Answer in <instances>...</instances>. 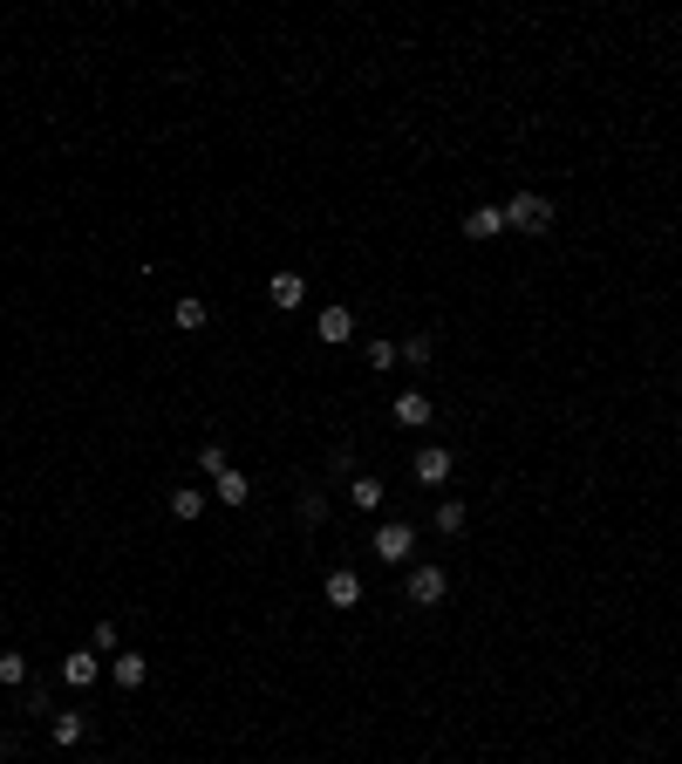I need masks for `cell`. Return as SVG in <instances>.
I'll return each instance as SVG.
<instances>
[{
	"mask_svg": "<svg viewBox=\"0 0 682 764\" xmlns=\"http://www.w3.org/2000/svg\"><path fill=\"white\" fill-rule=\"evenodd\" d=\"M553 219H560V212H553L546 191H519V198H505V226H512V232H532V239H539V232H553Z\"/></svg>",
	"mask_w": 682,
	"mask_h": 764,
	"instance_id": "obj_1",
	"label": "cell"
},
{
	"mask_svg": "<svg viewBox=\"0 0 682 764\" xmlns=\"http://www.w3.org/2000/svg\"><path fill=\"white\" fill-rule=\"evenodd\" d=\"M266 301L280 307V314H294V307L307 301V280L301 273H273V280H266Z\"/></svg>",
	"mask_w": 682,
	"mask_h": 764,
	"instance_id": "obj_5",
	"label": "cell"
},
{
	"mask_svg": "<svg viewBox=\"0 0 682 764\" xmlns=\"http://www.w3.org/2000/svg\"><path fill=\"white\" fill-rule=\"evenodd\" d=\"M464 519H471V512H464L457 498H444V505H437V533H444V539H457V533H464Z\"/></svg>",
	"mask_w": 682,
	"mask_h": 764,
	"instance_id": "obj_15",
	"label": "cell"
},
{
	"mask_svg": "<svg viewBox=\"0 0 682 764\" xmlns=\"http://www.w3.org/2000/svg\"><path fill=\"white\" fill-rule=\"evenodd\" d=\"M369 369H396V342H369Z\"/></svg>",
	"mask_w": 682,
	"mask_h": 764,
	"instance_id": "obj_21",
	"label": "cell"
},
{
	"mask_svg": "<svg viewBox=\"0 0 682 764\" xmlns=\"http://www.w3.org/2000/svg\"><path fill=\"white\" fill-rule=\"evenodd\" d=\"M348 505H355V512H376V505H382V478L355 471V478H348Z\"/></svg>",
	"mask_w": 682,
	"mask_h": 764,
	"instance_id": "obj_14",
	"label": "cell"
},
{
	"mask_svg": "<svg viewBox=\"0 0 682 764\" xmlns=\"http://www.w3.org/2000/svg\"><path fill=\"white\" fill-rule=\"evenodd\" d=\"M444 594H451V573L444 567H410V580H403V601L410 608H437Z\"/></svg>",
	"mask_w": 682,
	"mask_h": 764,
	"instance_id": "obj_3",
	"label": "cell"
},
{
	"mask_svg": "<svg viewBox=\"0 0 682 764\" xmlns=\"http://www.w3.org/2000/svg\"><path fill=\"white\" fill-rule=\"evenodd\" d=\"M369 553H376L382 567H410V553H417V526H376V539H369Z\"/></svg>",
	"mask_w": 682,
	"mask_h": 764,
	"instance_id": "obj_2",
	"label": "cell"
},
{
	"mask_svg": "<svg viewBox=\"0 0 682 764\" xmlns=\"http://www.w3.org/2000/svg\"><path fill=\"white\" fill-rule=\"evenodd\" d=\"M48 737H55L62 751H76L82 737H89V717H82V710H55V717H48Z\"/></svg>",
	"mask_w": 682,
	"mask_h": 764,
	"instance_id": "obj_7",
	"label": "cell"
},
{
	"mask_svg": "<svg viewBox=\"0 0 682 764\" xmlns=\"http://www.w3.org/2000/svg\"><path fill=\"white\" fill-rule=\"evenodd\" d=\"M321 594H328V608H341V614L362 608V573H355V567H335L328 580H321Z\"/></svg>",
	"mask_w": 682,
	"mask_h": 764,
	"instance_id": "obj_4",
	"label": "cell"
},
{
	"mask_svg": "<svg viewBox=\"0 0 682 764\" xmlns=\"http://www.w3.org/2000/svg\"><path fill=\"white\" fill-rule=\"evenodd\" d=\"M96 676H103V662H96L89 649L62 655V683H69V689H96Z\"/></svg>",
	"mask_w": 682,
	"mask_h": 764,
	"instance_id": "obj_8",
	"label": "cell"
},
{
	"mask_svg": "<svg viewBox=\"0 0 682 764\" xmlns=\"http://www.w3.org/2000/svg\"><path fill=\"white\" fill-rule=\"evenodd\" d=\"M314 335H321L328 348H341L348 335H355V314H348V307H321V321H314Z\"/></svg>",
	"mask_w": 682,
	"mask_h": 764,
	"instance_id": "obj_9",
	"label": "cell"
},
{
	"mask_svg": "<svg viewBox=\"0 0 682 764\" xmlns=\"http://www.w3.org/2000/svg\"><path fill=\"white\" fill-rule=\"evenodd\" d=\"M451 478V451L444 444H423L417 451V485H444Z\"/></svg>",
	"mask_w": 682,
	"mask_h": 764,
	"instance_id": "obj_10",
	"label": "cell"
},
{
	"mask_svg": "<svg viewBox=\"0 0 682 764\" xmlns=\"http://www.w3.org/2000/svg\"><path fill=\"white\" fill-rule=\"evenodd\" d=\"M21 710H28V717H55V710H48V689H41V683H28V696H21Z\"/></svg>",
	"mask_w": 682,
	"mask_h": 764,
	"instance_id": "obj_19",
	"label": "cell"
},
{
	"mask_svg": "<svg viewBox=\"0 0 682 764\" xmlns=\"http://www.w3.org/2000/svg\"><path fill=\"white\" fill-rule=\"evenodd\" d=\"M430 417H437V403H430L423 389H403V396H396V423H403V430H423Z\"/></svg>",
	"mask_w": 682,
	"mask_h": 764,
	"instance_id": "obj_6",
	"label": "cell"
},
{
	"mask_svg": "<svg viewBox=\"0 0 682 764\" xmlns=\"http://www.w3.org/2000/svg\"><path fill=\"white\" fill-rule=\"evenodd\" d=\"M144 676H151V662H144V655H130V649L110 662V683L116 689H144Z\"/></svg>",
	"mask_w": 682,
	"mask_h": 764,
	"instance_id": "obj_13",
	"label": "cell"
},
{
	"mask_svg": "<svg viewBox=\"0 0 682 764\" xmlns=\"http://www.w3.org/2000/svg\"><path fill=\"white\" fill-rule=\"evenodd\" d=\"M198 464H205V478H219V471H226V451H219V444H205V451H198Z\"/></svg>",
	"mask_w": 682,
	"mask_h": 764,
	"instance_id": "obj_22",
	"label": "cell"
},
{
	"mask_svg": "<svg viewBox=\"0 0 682 764\" xmlns=\"http://www.w3.org/2000/svg\"><path fill=\"white\" fill-rule=\"evenodd\" d=\"M178 328H185V335H191V328H205V301H178Z\"/></svg>",
	"mask_w": 682,
	"mask_h": 764,
	"instance_id": "obj_20",
	"label": "cell"
},
{
	"mask_svg": "<svg viewBox=\"0 0 682 764\" xmlns=\"http://www.w3.org/2000/svg\"><path fill=\"white\" fill-rule=\"evenodd\" d=\"M198 512H205V492H185V485H178V492H171V519H198Z\"/></svg>",
	"mask_w": 682,
	"mask_h": 764,
	"instance_id": "obj_16",
	"label": "cell"
},
{
	"mask_svg": "<svg viewBox=\"0 0 682 764\" xmlns=\"http://www.w3.org/2000/svg\"><path fill=\"white\" fill-rule=\"evenodd\" d=\"M430 355H437V342H430V335H410V342H403V362H410V369H423Z\"/></svg>",
	"mask_w": 682,
	"mask_h": 764,
	"instance_id": "obj_18",
	"label": "cell"
},
{
	"mask_svg": "<svg viewBox=\"0 0 682 764\" xmlns=\"http://www.w3.org/2000/svg\"><path fill=\"white\" fill-rule=\"evenodd\" d=\"M0 683H7V689H21V683H28V655H14V649L0 655Z\"/></svg>",
	"mask_w": 682,
	"mask_h": 764,
	"instance_id": "obj_17",
	"label": "cell"
},
{
	"mask_svg": "<svg viewBox=\"0 0 682 764\" xmlns=\"http://www.w3.org/2000/svg\"><path fill=\"white\" fill-rule=\"evenodd\" d=\"M212 498H219V505H246V498H253V485H246V471H239V464H226V471L212 478Z\"/></svg>",
	"mask_w": 682,
	"mask_h": 764,
	"instance_id": "obj_12",
	"label": "cell"
},
{
	"mask_svg": "<svg viewBox=\"0 0 682 764\" xmlns=\"http://www.w3.org/2000/svg\"><path fill=\"white\" fill-rule=\"evenodd\" d=\"M464 232H471V239H498V232H505V205H471V212H464Z\"/></svg>",
	"mask_w": 682,
	"mask_h": 764,
	"instance_id": "obj_11",
	"label": "cell"
}]
</instances>
